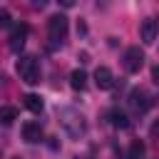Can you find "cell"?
Masks as SVG:
<instances>
[{
  "label": "cell",
  "instance_id": "5",
  "mask_svg": "<svg viewBox=\"0 0 159 159\" xmlns=\"http://www.w3.org/2000/svg\"><path fill=\"white\" fill-rule=\"evenodd\" d=\"M94 84H97L99 89H112V84H114L112 70H109V67H97V70H94Z\"/></svg>",
  "mask_w": 159,
  "mask_h": 159
},
{
  "label": "cell",
  "instance_id": "15",
  "mask_svg": "<svg viewBox=\"0 0 159 159\" xmlns=\"http://www.w3.org/2000/svg\"><path fill=\"white\" fill-rule=\"evenodd\" d=\"M152 80H154V82H159V65L152 70Z\"/></svg>",
  "mask_w": 159,
  "mask_h": 159
},
{
  "label": "cell",
  "instance_id": "11",
  "mask_svg": "<svg viewBox=\"0 0 159 159\" xmlns=\"http://www.w3.org/2000/svg\"><path fill=\"white\" fill-rule=\"evenodd\" d=\"M15 119H17L15 107H0V124H12Z\"/></svg>",
  "mask_w": 159,
  "mask_h": 159
},
{
  "label": "cell",
  "instance_id": "7",
  "mask_svg": "<svg viewBox=\"0 0 159 159\" xmlns=\"http://www.w3.org/2000/svg\"><path fill=\"white\" fill-rule=\"evenodd\" d=\"M25 35H27V25H17V27L12 30V37H10V50H12V52H20V50H22Z\"/></svg>",
  "mask_w": 159,
  "mask_h": 159
},
{
  "label": "cell",
  "instance_id": "10",
  "mask_svg": "<svg viewBox=\"0 0 159 159\" xmlns=\"http://www.w3.org/2000/svg\"><path fill=\"white\" fill-rule=\"evenodd\" d=\"M132 104H134V109H139V112H147V107H149L147 92H144V89H134V92H132Z\"/></svg>",
  "mask_w": 159,
  "mask_h": 159
},
{
  "label": "cell",
  "instance_id": "9",
  "mask_svg": "<svg viewBox=\"0 0 159 159\" xmlns=\"http://www.w3.org/2000/svg\"><path fill=\"white\" fill-rule=\"evenodd\" d=\"M70 84H72V89H84L87 87V72L84 70H75L72 75H70Z\"/></svg>",
  "mask_w": 159,
  "mask_h": 159
},
{
  "label": "cell",
  "instance_id": "1",
  "mask_svg": "<svg viewBox=\"0 0 159 159\" xmlns=\"http://www.w3.org/2000/svg\"><path fill=\"white\" fill-rule=\"evenodd\" d=\"M17 75H20L22 82L37 84L40 82V65H37V60L32 55H20V60H17Z\"/></svg>",
  "mask_w": 159,
  "mask_h": 159
},
{
  "label": "cell",
  "instance_id": "14",
  "mask_svg": "<svg viewBox=\"0 0 159 159\" xmlns=\"http://www.w3.org/2000/svg\"><path fill=\"white\" fill-rule=\"evenodd\" d=\"M0 27L5 30V27H12V17H10V10H5V7H0Z\"/></svg>",
  "mask_w": 159,
  "mask_h": 159
},
{
  "label": "cell",
  "instance_id": "4",
  "mask_svg": "<svg viewBox=\"0 0 159 159\" xmlns=\"http://www.w3.org/2000/svg\"><path fill=\"white\" fill-rule=\"evenodd\" d=\"M22 139H25L27 144L42 142V127H40L37 122H25V124H22Z\"/></svg>",
  "mask_w": 159,
  "mask_h": 159
},
{
  "label": "cell",
  "instance_id": "6",
  "mask_svg": "<svg viewBox=\"0 0 159 159\" xmlns=\"http://www.w3.org/2000/svg\"><path fill=\"white\" fill-rule=\"evenodd\" d=\"M139 35H142V42H144V45H152V42L157 40V22H154L152 17L142 20V25H139Z\"/></svg>",
  "mask_w": 159,
  "mask_h": 159
},
{
  "label": "cell",
  "instance_id": "3",
  "mask_svg": "<svg viewBox=\"0 0 159 159\" xmlns=\"http://www.w3.org/2000/svg\"><path fill=\"white\" fill-rule=\"evenodd\" d=\"M142 65H144V52L139 50V45L127 47V52H124V67H127V72H139Z\"/></svg>",
  "mask_w": 159,
  "mask_h": 159
},
{
  "label": "cell",
  "instance_id": "2",
  "mask_svg": "<svg viewBox=\"0 0 159 159\" xmlns=\"http://www.w3.org/2000/svg\"><path fill=\"white\" fill-rule=\"evenodd\" d=\"M47 32H50L52 42H62L65 35H67V17L65 15H52L47 20Z\"/></svg>",
  "mask_w": 159,
  "mask_h": 159
},
{
  "label": "cell",
  "instance_id": "13",
  "mask_svg": "<svg viewBox=\"0 0 159 159\" xmlns=\"http://www.w3.org/2000/svg\"><path fill=\"white\" fill-rule=\"evenodd\" d=\"M112 124H114V127H119V129H127V127H129L127 114H124V112H112Z\"/></svg>",
  "mask_w": 159,
  "mask_h": 159
},
{
  "label": "cell",
  "instance_id": "12",
  "mask_svg": "<svg viewBox=\"0 0 159 159\" xmlns=\"http://www.w3.org/2000/svg\"><path fill=\"white\" fill-rule=\"evenodd\" d=\"M142 157H144V142L134 139L129 144V159H142Z\"/></svg>",
  "mask_w": 159,
  "mask_h": 159
},
{
  "label": "cell",
  "instance_id": "8",
  "mask_svg": "<svg viewBox=\"0 0 159 159\" xmlns=\"http://www.w3.org/2000/svg\"><path fill=\"white\" fill-rule=\"evenodd\" d=\"M22 104H25L30 112H35V114H40V112H42V99H40V94L27 92V94L22 97Z\"/></svg>",
  "mask_w": 159,
  "mask_h": 159
}]
</instances>
